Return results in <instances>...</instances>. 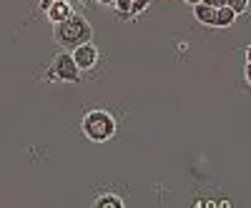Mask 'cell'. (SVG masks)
Returning <instances> with one entry per match:
<instances>
[{"label":"cell","mask_w":251,"mask_h":208,"mask_svg":"<svg viewBox=\"0 0 251 208\" xmlns=\"http://www.w3.org/2000/svg\"><path fill=\"white\" fill-rule=\"evenodd\" d=\"M53 40L60 48L73 50V48H78L83 43H88V40H93V28H91V23L83 15L73 13L68 20L53 25Z\"/></svg>","instance_id":"6da1fadb"},{"label":"cell","mask_w":251,"mask_h":208,"mask_svg":"<svg viewBox=\"0 0 251 208\" xmlns=\"http://www.w3.org/2000/svg\"><path fill=\"white\" fill-rule=\"evenodd\" d=\"M80 131L93 143H106L116 136V118L108 111H100V108L88 111L80 120Z\"/></svg>","instance_id":"7a4b0ae2"},{"label":"cell","mask_w":251,"mask_h":208,"mask_svg":"<svg viewBox=\"0 0 251 208\" xmlns=\"http://www.w3.org/2000/svg\"><path fill=\"white\" fill-rule=\"evenodd\" d=\"M80 68L78 63L73 60V53L71 50H60L55 58H53V63H50V73L48 78H58L63 83H78L80 80Z\"/></svg>","instance_id":"3957f363"},{"label":"cell","mask_w":251,"mask_h":208,"mask_svg":"<svg viewBox=\"0 0 251 208\" xmlns=\"http://www.w3.org/2000/svg\"><path fill=\"white\" fill-rule=\"evenodd\" d=\"M71 53H73V60L78 63V68H80V70H91V68H96L98 58H100L98 48L93 46V40H88V43H83V46L73 48Z\"/></svg>","instance_id":"277c9868"},{"label":"cell","mask_w":251,"mask_h":208,"mask_svg":"<svg viewBox=\"0 0 251 208\" xmlns=\"http://www.w3.org/2000/svg\"><path fill=\"white\" fill-rule=\"evenodd\" d=\"M151 5V0H116V13H118V18H123V20H131V18H136V15H141L146 8Z\"/></svg>","instance_id":"5b68a950"},{"label":"cell","mask_w":251,"mask_h":208,"mask_svg":"<svg viewBox=\"0 0 251 208\" xmlns=\"http://www.w3.org/2000/svg\"><path fill=\"white\" fill-rule=\"evenodd\" d=\"M73 13H75V10H73V5H71V0H55V3L50 5V10H48L46 15H48L50 23L55 25V23H63V20H68Z\"/></svg>","instance_id":"8992f818"},{"label":"cell","mask_w":251,"mask_h":208,"mask_svg":"<svg viewBox=\"0 0 251 208\" xmlns=\"http://www.w3.org/2000/svg\"><path fill=\"white\" fill-rule=\"evenodd\" d=\"M194 18L201 25H214L216 23V8L206 5V3H199V5H194Z\"/></svg>","instance_id":"52a82bcc"},{"label":"cell","mask_w":251,"mask_h":208,"mask_svg":"<svg viewBox=\"0 0 251 208\" xmlns=\"http://www.w3.org/2000/svg\"><path fill=\"white\" fill-rule=\"evenodd\" d=\"M234 20H236V13L228 8V5H224V8L216 10V23H214V28H231Z\"/></svg>","instance_id":"ba28073f"},{"label":"cell","mask_w":251,"mask_h":208,"mask_svg":"<svg viewBox=\"0 0 251 208\" xmlns=\"http://www.w3.org/2000/svg\"><path fill=\"white\" fill-rule=\"evenodd\" d=\"M93 206L96 208H123V198H118L113 193H103L93 201Z\"/></svg>","instance_id":"9c48e42d"},{"label":"cell","mask_w":251,"mask_h":208,"mask_svg":"<svg viewBox=\"0 0 251 208\" xmlns=\"http://www.w3.org/2000/svg\"><path fill=\"white\" fill-rule=\"evenodd\" d=\"M228 8H231L236 15H244L249 10V0H228Z\"/></svg>","instance_id":"30bf717a"},{"label":"cell","mask_w":251,"mask_h":208,"mask_svg":"<svg viewBox=\"0 0 251 208\" xmlns=\"http://www.w3.org/2000/svg\"><path fill=\"white\" fill-rule=\"evenodd\" d=\"M203 3H206V5H211V8H216V10H219V8H224V5H228V0H203Z\"/></svg>","instance_id":"8fae6325"},{"label":"cell","mask_w":251,"mask_h":208,"mask_svg":"<svg viewBox=\"0 0 251 208\" xmlns=\"http://www.w3.org/2000/svg\"><path fill=\"white\" fill-rule=\"evenodd\" d=\"M53 3H55V0H40V10H43V13H48Z\"/></svg>","instance_id":"7c38bea8"},{"label":"cell","mask_w":251,"mask_h":208,"mask_svg":"<svg viewBox=\"0 0 251 208\" xmlns=\"http://www.w3.org/2000/svg\"><path fill=\"white\" fill-rule=\"evenodd\" d=\"M244 75H246V83L251 86V63H246V68H244Z\"/></svg>","instance_id":"4fadbf2b"},{"label":"cell","mask_w":251,"mask_h":208,"mask_svg":"<svg viewBox=\"0 0 251 208\" xmlns=\"http://www.w3.org/2000/svg\"><path fill=\"white\" fill-rule=\"evenodd\" d=\"M98 5H106V8H113L116 5V0H96Z\"/></svg>","instance_id":"5bb4252c"},{"label":"cell","mask_w":251,"mask_h":208,"mask_svg":"<svg viewBox=\"0 0 251 208\" xmlns=\"http://www.w3.org/2000/svg\"><path fill=\"white\" fill-rule=\"evenodd\" d=\"M183 3H188V5H191V8H194V5H199V3H203V0H183Z\"/></svg>","instance_id":"9a60e30c"},{"label":"cell","mask_w":251,"mask_h":208,"mask_svg":"<svg viewBox=\"0 0 251 208\" xmlns=\"http://www.w3.org/2000/svg\"><path fill=\"white\" fill-rule=\"evenodd\" d=\"M246 63H251V46L246 48Z\"/></svg>","instance_id":"2e32d148"}]
</instances>
